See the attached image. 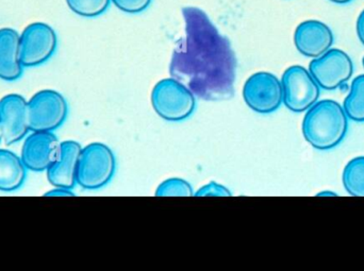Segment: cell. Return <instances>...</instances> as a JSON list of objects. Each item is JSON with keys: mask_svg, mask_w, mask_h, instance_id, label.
<instances>
[{"mask_svg": "<svg viewBox=\"0 0 364 271\" xmlns=\"http://www.w3.org/2000/svg\"><path fill=\"white\" fill-rule=\"evenodd\" d=\"M182 14L184 35L173 51L171 76L205 101L230 99L237 67L230 42L200 9L186 6Z\"/></svg>", "mask_w": 364, "mask_h": 271, "instance_id": "obj_1", "label": "cell"}, {"mask_svg": "<svg viewBox=\"0 0 364 271\" xmlns=\"http://www.w3.org/2000/svg\"><path fill=\"white\" fill-rule=\"evenodd\" d=\"M348 119L339 102L331 99L318 101L304 117V138L318 150H331L346 138Z\"/></svg>", "mask_w": 364, "mask_h": 271, "instance_id": "obj_2", "label": "cell"}, {"mask_svg": "<svg viewBox=\"0 0 364 271\" xmlns=\"http://www.w3.org/2000/svg\"><path fill=\"white\" fill-rule=\"evenodd\" d=\"M117 160L114 153L102 143H92L82 148L77 170V184L82 189H102L115 174Z\"/></svg>", "mask_w": 364, "mask_h": 271, "instance_id": "obj_3", "label": "cell"}, {"mask_svg": "<svg viewBox=\"0 0 364 271\" xmlns=\"http://www.w3.org/2000/svg\"><path fill=\"white\" fill-rule=\"evenodd\" d=\"M154 110L166 121H186L194 113L196 97L175 78L159 81L151 92Z\"/></svg>", "mask_w": 364, "mask_h": 271, "instance_id": "obj_4", "label": "cell"}, {"mask_svg": "<svg viewBox=\"0 0 364 271\" xmlns=\"http://www.w3.org/2000/svg\"><path fill=\"white\" fill-rule=\"evenodd\" d=\"M28 104L31 131H55L68 118V104L59 92L43 89L34 94Z\"/></svg>", "mask_w": 364, "mask_h": 271, "instance_id": "obj_5", "label": "cell"}, {"mask_svg": "<svg viewBox=\"0 0 364 271\" xmlns=\"http://www.w3.org/2000/svg\"><path fill=\"white\" fill-rule=\"evenodd\" d=\"M282 85L284 106L292 112H306L320 98V85L303 66L289 67L282 74Z\"/></svg>", "mask_w": 364, "mask_h": 271, "instance_id": "obj_6", "label": "cell"}, {"mask_svg": "<svg viewBox=\"0 0 364 271\" xmlns=\"http://www.w3.org/2000/svg\"><path fill=\"white\" fill-rule=\"evenodd\" d=\"M243 98L254 112L271 114L284 104L282 81L271 72H256L246 80Z\"/></svg>", "mask_w": 364, "mask_h": 271, "instance_id": "obj_7", "label": "cell"}, {"mask_svg": "<svg viewBox=\"0 0 364 271\" xmlns=\"http://www.w3.org/2000/svg\"><path fill=\"white\" fill-rule=\"evenodd\" d=\"M310 74L321 89L333 91L346 84L354 74V64L348 53L340 49H329L309 65Z\"/></svg>", "mask_w": 364, "mask_h": 271, "instance_id": "obj_8", "label": "cell"}, {"mask_svg": "<svg viewBox=\"0 0 364 271\" xmlns=\"http://www.w3.org/2000/svg\"><path fill=\"white\" fill-rule=\"evenodd\" d=\"M58 46L57 33L44 23H33L21 34V60L23 67L46 63Z\"/></svg>", "mask_w": 364, "mask_h": 271, "instance_id": "obj_9", "label": "cell"}, {"mask_svg": "<svg viewBox=\"0 0 364 271\" xmlns=\"http://www.w3.org/2000/svg\"><path fill=\"white\" fill-rule=\"evenodd\" d=\"M61 151V142L53 132L31 131L26 136L21 157L28 170L47 172Z\"/></svg>", "mask_w": 364, "mask_h": 271, "instance_id": "obj_10", "label": "cell"}, {"mask_svg": "<svg viewBox=\"0 0 364 271\" xmlns=\"http://www.w3.org/2000/svg\"><path fill=\"white\" fill-rule=\"evenodd\" d=\"M0 123L4 142L13 145L29 134L30 111L28 100L19 94H9L0 99Z\"/></svg>", "mask_w": 364, "mask_h": 271, "instance_id": "obj_11", "label": "cell"}, {"mask_svg": "<svg viewBox=\"0 0 364 271\" xmlns=\"http://www.w3.org/2000/svg\"><path fill=\"white\" fill-rule=\"evenodd\" d=\"M333 33L326 23L318 21H306L295 30L294 43L297 50L305 57H321L333 45Z\"/></svg>", "mask_w": 364, "mask_h": 271, "instance_id": "obj_12", "label": "cell"}, {"mask_svg": "<svg viewBox=\"0 0 364 271\" xmlns=\"http://www.w3.org/2000/svg\"><path fill=\"white\" fill-rule=\"evenodd\" d=\"M82 147L75 140L61 143L59 157L47 170V179L55 187L73 189L77 184V170Z\"/></svg>", "mask_w": 364, "mask_h": 271, "instance_id": "obj_13", "label": "cell"}, {"mask_svg": "<svg viewBox=\"0 0 364 271\" xmlns=\"http://www.w3.org/2000/svg\"><path fill=\"white\" fill-rule=\"evenodd\" d=\"M21 60V34L11 28L0 29V79L16 81L23 72Z\"/></svg>", "mask_w": 364, "mask_h": 271, "instance_id": "obj_14", "label": "cell"}, {"mask_svg": "<svg viewBox=\"0 0 364 271\" xmlns=\"http://www.w3.org/2000/svg\"><path fill=\"white\" fill-rule=\"evenodd\" d=\"M27 172L21 155L0 149V192L10 193L21 189L27 179Z\"/></svg>", "mask_w": 364, "mask_h": 271, "instance_id": "obj_15", "label": "cell"}, {"mask_svg": "<svg viewBox=\"0 0 364 271\" xmlns=\"http://www.w3.org/2000/svg\"><path fill=\"white\" fill-rule=\"evenodd\" d=\"M343 109L350 121L364 123V74L353 81L350 94L344 100Z\"/></svg>", "mask_w": 364, "mask_h": 271, "instance_id": "obj_16", "label": "cell"}, {"mask_svg": "<svg viewBox=\"0 0 364 271\" xmlns=\"http://www.w3.org/2000/svg\"><path fill=\"white\" fill-rule=\"evenodd\" d=\"M344 189L355 197H364V157H355L343 170Z\"/></svg>", "mask_w": 364, "mask_h": 271, "instance_id": "obj_17", "label": "cell"}, {"mask_svg": "<svg viewBox=\"0 0 364 271\" xmlns=\"http://www.w3.org/2000/svg\"><path fill=\"white\" fill-rule=\"evenodd\" d=\"M70 10L83 17H96L104 14L111 0H66Z\"/></svg>", "mask_w": 364, "mask_h": 271, "instance_id": "obj_18", "label": "cell"}, {"mask_svg": "<svg viewBox=\"0 0 364 271\" xmlns=\"http://www.w3.org/2000/svg\"><path fill=\"white\" fill-rule=\"evenodd\" d=\"M156 195L159 197L166 196H182V197H190L194 195L193 187L188 181L181 178H171L164 181L157 187Z\"/></svg>", "mask_w": 364, "mask_h": 271, "instance_id": "obj_19", "label": "cell"}, {"mask_svg": "<svg viewBox=\"0 0 364 271\" xmlns=\"http://www.w3.org/2000/svg\"><path fill=\"white\" fill-rule=\"evenodd\" d=\"M119 10L126 13H140L151 6V0H111Z\"/></svg>", "mask_w": 364, "mask_h": 271, "instance_id": "obj_20", "label": "cell"}, {"mask_svg": "<svg viewBox=\"0 0 364 271\" xmlns=\"http://www.w3.org/2000/svg\"><path fill=\"white\" fill-rule=\"evenodd\" d=\"M195 196H231V192L229 191L224 185L218 184V183L212 182L203 185L198 189Z\"/></svg>", "mask_w": 364, "mask_h": 271, "instance_id": "obj_21", "label": "cell"}, {"mask_svg": "<svg viewBox=\"0 0 364 271\" xmlns=\"http://www.w3.org/2000/svg\"><path fill=\"white\" fill-rule=\"evenodd\" d=\"M46 196H74V192L70 189H65V187H55L51 191L47 192L45 194Z\"/></svg>", "mask_w": 364, "mask_h": 271, "instance_id": "obj_22", "label": "cell"}, {"mask_svg": "<svg viewBox=\"0 0 364 271\" xmlns=\"http://www.w3.org/2000/svg\"><path fill=\"white\" fill-rule=\"evenodd\" d=\"M357 34H358L359 40L364 45V10L357 19Z\"/></svg>", "mask_w": 364, "mask_h": 271, "instance_id": "obj_23", "label": "cell"}, {"mask_svg": "<svg viewBox=\"0 0 364 271\" xmlns=\"http://www.w3.org/2000/svg\"><path fill=\"white\" fill-rule=\"evenodd\" d=\"M331 1L335 2V4H346L353 1V0H331Z\"/></svg>", "mask_w": 364, "mask_h": 271, "instance_id": "obj_24", "label": "cell"}, {"mask_svg": "<svg viewBox=\"0 0 364 271\" xmlns=\"http://www.w3.org/2000/svg\"><path fill=\"white\" fill-rule=\"evenodd\" d=\"M318 196H336L337 194L333 193V192H322V193L318 194Z\"/></svg>", "mask_w": 364, "mask_h": 271, "instance_id": "obj_25", "label": "cell"}, {"mask_svg": "<svg viewBox=\"0 0 364 271\" xmlns=\"http://www.w3.org/2000/svg\"><path fill=\"white\" fill-rule=\"evenodd\" d=\"M4 140V131H2L1 123H0V143Z\"/></svg>", "mask_w": 364, "mask_h": 271, "instance_id": "obj_26", "label": "cell"}, {"mask_svg": "<svg viewBox=\"0 0 364 271\" xmlns=\"http://www.w3.org/2000/svg\"><path fill=\"white\" fill-rule=\"evenodd\" d=\"M363 67H364V57H363Z\"/></svg>", "mask_w": 364, "mask_h": 271, "instance_id": "obj_27", "label": "cell"}]
</instances>
